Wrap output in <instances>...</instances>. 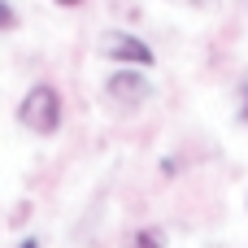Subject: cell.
<instances>
[{"instance_id": "cell-5", "label": "cell", "mask_w": 248, "mask_h": 248, "mask_svg": "<svg viewBox=\"0 0 248 248\" xmlns=\"http://www.w3.org/2000/svg\"><path fill=\"white\" fill-rule=\"evenodd\" d=\"M13 22H17V17H13V9H9V4H4V0H0V31H9V26H13Z\"/></svg>"}, {"instance_id": "cell-1", "label": "cell", "mask_w": 248, "mask_h": 248, "mask_svg": "<svg viewBox=\"0 0 248 248\" xmlns=\"http://www.w3.org/2000/svg\"><path fill=\"white\" fill-rule=\"evenodd\" d=\"M17 122L26 131H35V135H52L61 126V96H57V87L52 83H35L22 96V105H17Z\"/></svg>"}, {"instance_id": "cell-3", "label": "cell", "mask_w": 248, "mask_h": 248, "mask_svg": "<svg viewBox=\"0 0 248 248\" xmlns=\"http://www.w3.org/2000/svg\"><path fill=\"white\" fill-rule=\"evenodd\" d=\"M100 52H105L109 61H126V65H140V70L153 65V48H148L144 39L126 35V31H105V35H100Z\"/></svg>"}, {"instance_id": "cell-6", "label": "cell", "mask_w": 248, "mask_h": 248, "mask_svg": "<svg viewBox=\"0 0 248 248\" xmlns=\"http://www.w3.org/2000/svg\"><path fill=\"white\" fill-rule=\"evenodd\" d=\"M52 4H65V9H74V4H83V0H52Z\"/></svg>"}, {"instance_id": "cell-7", "label": "cell", "mask_w": 248, "mask_h": 248, "mask_svg": "<svg viewBox=\"0 0 248 248\" xmlns=\"http://www.w3.org/2000/svg\"><path fill=\"white\" fill-rule=\"evenodd\" d=\"M22 248H39V244H35V240H26V244H22Z\"/></svg>"}, {"instance_id": "cell-2", "label": "cell", "mask_w": 248, "mask_h": 248, "mask_svg": "<svg viewBox=\"0 0 248 248\" xmlns=\"http://www.w3.org/2000/svg\"><path fill=\"white\" fill-rule=\"evenodd\" d=\"M148 92H153L148 78L135 74V70H118V74L105 78V100H109L113 109H135V105L148 100Z\"/></svg>"}, {"instance_id": "cell-4", "label": "cell", "mask_w": 248, "mask_h": 248, "mask_svg": "<svg viewBox=\"0 0 248 248\" xmlns=\"http://www.w3.org/2000/svg\"><path fill=\"white\" fill-rule=\"evenodd\" d=\"M131 248H161V235L157 231H140V235H131Z\"/></svg>"}]
</instances>
